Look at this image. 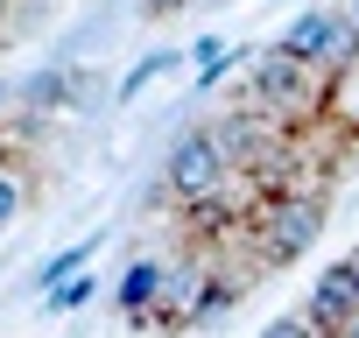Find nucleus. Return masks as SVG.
I'll list each match as a JSON object with an SVG mask.
<instances>
[{"label": "nucleus", "instance_id": "1", "mask_svg": "<svg viewBox=\"0 0 359 338\" xmlns=\"http://www.w3.org/2000/svg\"><path fill=\"white\" fill-rule=\"evenodd\" d=\"M219 184H226V155H219V141L212 134H184L169 148V191L176 198H219Z\"/></svg>", "mask_w": 359, "mask_h": 338}, {"label": "nucleus", "instance_id": "2", "mask_svg": "<svg viewBox=\"0 0 359 338\" xmlns=\"http://www.w3.org/2000/svg\"><path fill=\"white\" fill-rule=\"evenodd\" d=\"M352 310H359V254L317 275V289H310V303H303V324H310V331H345Z\"/></svg>", "mask_w": 359, "mask_h": 338}, {"label": "nucleus", "instance_id": "3", "mask_svg": "<svg viewBox=\"0 0 359 338\" xmlns=\"http://www.w3.org/2000/svg\"><path fill=\"white\" fill-rule=\"evenodd\" d=\"M317 226H324V212H317V205H282V212L268 219V254H275V261L303 254V247L317 240Z\"/></svg>", "mask_w": 359, "mask_h": 338}, {"label": "nucleus", "instance_id": "4", "mask_svg": "<svg viewBox=\"0 0 359 338\" xmlns=\"http://www.w3.org/2000/svg\"><path fill=\"white\" fill-rule=\"evenodd\" d=\"M254 85H261L268 99H296V92H303V57H268V64L254 71Z\"/></svg>", "mask_w": 359, "mask_h": 338}, {"label": "nucleus", "instance_id": "5", "mask_svg": "<svg viewBox=\"0 0 359 338\" xmlns=\"http://www.w3.org/2000/svg\"><path fill=\"white\" fill-rule=\"evenodd\" d=\"M155 289H162V268H155V261H141V268H127V275H120V310L134 317V310H141V303H148Z\"/></svg>", "mask_w": 359, "mask_h": 338}, {"label": "nucleus", "instance_id": "6", "mask_svg": "<svg viewBox=\"0 0 359 338\" xmlns=\"http://www.w3.org/2000/svg\"><path fill=\"white\" fill-rule=\"evenodd\" d=\"M324 29H331L324 15H310V22H296V29H289V57H303V64H310V57H324Z\"/></svg>", "mask_w": 359, "mask_h": 338}, {"label": "nucleus", "instance_id": "7", "mask_svg": "<svg viewBox=\"0 0 359 338\" xmlns=\"http://www.w3.org/2000/svg\"><path fill=\"white\" fill-rule=\"evenodd\" d=\"M261 338H310V324H303V317H282V324H268Z\"/></svg>", "mask_w": 359, "mask_h": 338}, {"label": "nucleus", "instance_id": "8", "mask_svg": "<svg viewBox=\"0 0 359 338\" xmlns=\"http://www.w3.org/2000/svg\"><path fill=\"white\" fill-rule=\"evenodd\" d=\"M15 205H22V184H15V177H0V219H8Z\"/></svg>", "mask_w": 359, "mask_h": 338}, {"label": "nucleus", "instance_id": "9", "mask_svg": "<svg viewBox=\"0 0 359 338\" xmlns=\"http://www.w3.org/2000/svg\"><path fill=\"white\" fill-rule=\"evenodd\" d=\"M345 338H359V310H352V317H345Z\"/></svg>", "mask_w": 359, "mask_h": 338}, {"label": "nucleus", "instance_id": "10", "mask_svg": "<svg viewBox=\"0 0 359 338\" xmlns=\"http://www.w3.org/2000/svg\"><path fill=\"white\" fill-rule=\"evenodd\" d=\"M352 15H359V0H352Z\"/></svg>", "mask_w": 359, "mask_h": 338}]
</instances>
